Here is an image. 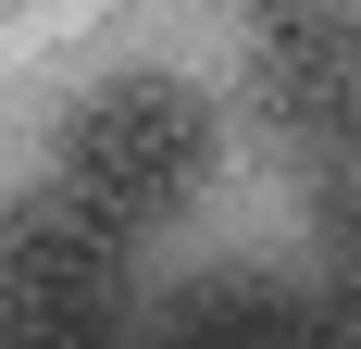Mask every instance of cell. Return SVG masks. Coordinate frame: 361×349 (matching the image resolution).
<instances>
[{
  "label": "cell",
  "mask_w": 361,
  "mask_h": 349,
  "mask_svg": "<svg viewBox=\"0 0 361 349\" xmlns=\"http://www.w3.org/2000/svg\"><path fill=\"white\" fill-rule=\"evenodd\" d=\"M312 249H324V312L361 349V150L312 162Z\"/></svg>",
  "instance_id": "obj_5"
},
{
  "label": "cell",
  "mask_w": 361,
  "mask_h": 349,
  "mask_svg": "<svg viewBox=\"0 0 361 349\" xmlns=\"http://www.w3.org/2000/svg\"><path fill=\"white\" fill-rule=\"evenodd\" d=\"M149 349H349V324L324 312V287H274V275H212L149 312Z\"/></svg>",
  "instance_id": "obj_4"
},
{
  "label": "cell",
  "mask_w": 361,
  "mask_h": 349,
  "mask_svg": "<svg viewBox=\"0 0 361 349\" xmlns=\"http://www.w3.org/2000/svg\"><path fill=\"white\" fill-rule=\"evenodd\" d=\"M212 100L187 88V75H112L87 100L63 112V138H50V174H63L87 212H112L125 237L149 225H175L200 187H212Z\"/></svg>",
  "instance_id": "obj_2"
},
{
  "label": "cell",
  "mask_w": 361,
  "mask_h": 349,
  "mask_svg": "<svg viewBox=\"0 0 361 349\" xmlns=\"http://www.w3.org/2000/svg\"><path fill=\"white\" fill-rule=\"evenodd\" d=\"M125 225L50 174L0 212V349H149Z\"/></svg>",
  "instance_id": "obj_1"
},
{
  "label": "cell",
  "mask_w": 361,
  "mask_h": 349,
  "mask_svg": "<svg viewBox=\"0 0 361 349\" xmlns=\"http://www.w3.org/2000/svg\"><path fill=\"white\" fill-rule=\"evenodd\" d=\"M262 112L299 138V162H336L361 150V0H262Z\"/></svg>",
  "instance_id": "obj_3"
}]
</instances>
